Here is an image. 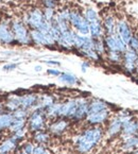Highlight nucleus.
Returning a JSON list of instances; mask_svg holds the SVG:
<instances>
[{
    "label": "nucleus",
    "instance_id": "nucleus-16",
    "mask_svg": "<svg viewBox=\"0 0 138 154\" xmlns=\"http://www.w3.org/2000/svg\"><path fill=\"white\" fill-rule=\"evenodd\" d=\"M14 43H16V41L11 29V23H5V21L0 23V44L12 45Z\"/></svg>",
    "mask_w": 138,
    "mask_h": 154
},
{
    "label": "nucleus",
    "instance_id": "nucleus-41",
    "mask_svg": "<svg viewBox=\"0 0 138 154\" xmlns=\"http://www.w3.org/2000/svg\"><path fill=\"white\" fill-rule=\"evenodd\" d=\"M89 67V63L88 62H83L82 63V65H81V68H82V71L83 72H85L86 70H87V68Z\"/></svg>",
    "mask_w": 138,
    "mask_h": 154
},
{
    "label": "nucleus",
    "instance_id": "nucleus-14",
    "mask_svg": "<svg viewBox=\"0 0 138 154\" xmlns=\"http://www.w3.org/2000/svg\"><path fill=\"white\" fill-rule=\"evenodd\" d=\"M78 107V97L69 98L62 102V109H61V118H65L70 120L75 116V113Z\"/></svg>",
    "mask_w": 138,
    "mask_h": 154
},
{
    "label": "nucleus",
    "instance_id": "nucleus-6",
    "mask_svg": "<svg viewBox=\"0 0 138 154\" xmlns=\"http://www.w3.org/2000/svg\"><path fill=\"white\" fill-rule=\"evenodd\" d=\"M113 113L114 112L111 107V109H103V111L97 112V113L89 114L86 117L85 122L87 125H101V127H103L109 120V118L113 115Z\"/></svg>",
    "mask_w": 138,
    "mask_h": 154
},
{
    "label": "nucleus",
    "instance_id": "nucleus-3",
    "mask_svg": "<svg viewBox=\"0 0 138 154\" xmlns=\"http://www.w3.org/2000/svg\"><path fill=\"white\" fill-rule=\"evenodd\" d=\"M49 119L47 117L45 109H35L30 112V115L28 117L27 128L30 133H34L41 130H46L49 123Z\"/></svg>",
    "mask_w": 138,
    "mask_h": 154
},
{
    "label": "nucleus",
    "instance_id": "nucleus-36",
    "mask_svg": "<svg viewBox=\"0 0 138 154\" xmlns=\"http://www.w3.org/2000/svg\"><path fill=\"white\" fill-rule=\"evenodd\" d=\"M127 47L132 50H135L136 52L138 51V35L137 34H134L132 38L130 39V42L127 43Z\"/></svg>",
    "mask_w": 138,
    "mask_h": 154
},
{
    "label": "nucleus",
    "instance_id": "nucleus-4",
    "mask_svg": "<svg viewBox=\"0 0 138 154\" xmlns=\"http://www.w3.org/2000/svg\"><path fill=\"white\" fill-rule=\"evenodd\" d=\"M11 29L15 36L16 43L20 45H30L32 44L31 34L28 26L20 19H14L11 21Z\"/></svg>",
    "mask_w": 138,
    "mask_h": 154
},
{
    "label": "nucleus",
    "instance_id": "nucleus-19",
    "mask_svg": "<svg viewBox=\"0 0 138 154\" xmlns=\"http://www.w3.org/2000/svg\"><path fill=\"white\" fill-rule=\"evenodd\" d=\"M116 25H117V19L115 16L112 14H105L102 18V26L104 29L105 35H112L116 34Z\"/></svg>",
    "mask_w": 138,
    "mask_h": 154
},
{
    "label": "nucleus",
    "instance_id": "nucleus-23",
    "mask_svg": "<svg viewBox=\"0 0 138 154\" xmlns=\"http://www.w3.org/2000/svg\"><path fill=\"white\" fill-rule=\"evenodd\" d=\"M89 36L95 39L103 38L105 36L104 29L102 26V19L89 23Z\"/></svg>",
    "mask_w": 138,
    "mask_h": 154
},
{
    "label": "nucleus",
    "instance_id": "nucleus-27",
    "mask_svg": "<svg viewBox=\"0 0 138 154\" xmlns=\"http://www.w3.org/2000/svg\"><path fill=\"white\" fill-rule=\"evenodd\" d=\"M59 80L63 83L67 84V85H71V86L79 83V80L75 75H71V73L68 72H62L61 75L59 77Z\"/></svg>",
    "mask_w": 138,
    "mask_h": 154
},
{
    "label": "nucleus",
    "instance_id": "nucleus-17",
    "mask_svg": "<svg viewBox=\"0 0 138 154\" xmlns=\"http://www.w3.org/2000/svg\"><path fill=\"white\" fill-rule=\"evenodd\" d=\"M39 95L35 93H28L20 95V102H21V107L28 111H33L36 109L37 104H38Z\"/></svg>",
    "mask_w": 138,
    "mask_h": 154
},
{
    "label": "nucleus",
    "instance_id": "nucleus-2",
    "mask_svg": "<svg viewBox=\"0 0 138 154\" xmlns=\"http://www.w3.org/2000/svg\"><path fill=\"white\" fill-rule=\"evenodd\" d=\"M136 114L130 109H120L113 113L105 127V137L107 139H116L122 133L123 125L130 121Z\"/></svg>",
    "mask_w": 138,
    "mask_h": 154
},
{
    "label": "nucleus",
    "instance_id": "nucleus-47",
    "mask_svg": "<svg viewBox=\"0 0 138 154\" xmlns=\"http://www.w3.org/2000/svg\"><path fill=\"white\" fill-rule=\"evenodd\" d=\"M137 35H138V34H137Z\"/></svg>",
    "mask_w": 138,
    "mask_h": 154
},
{
    "label": "nucleus",
    "instance_id": "nucleus-37",
    "mask_svg": "<svg viewBox=\"0 0 138 154\" xmlns=\"http://www.w3.org/2000/svg\"><path fill=\"white\" fill-rule=\"evenodd\" d=\"M33 154H52V153H51V151H50L46 146L36 145L35 146V149H34Z\"/></svg>",
    "mask_w": 138,
    "mask_h": 154
},
{
    "label": "nucleus",
    "instance_id": "nucleus-39",
    "mask_svg": "<svg viewBox=\"0 0 138 154\" xmlns=\"http://www.w3.org/2000/svg\"><path fill=\"white\" fill-rule=\"evenodd\" d=\"M47 73L50 75H53V77H60L62 72L59 70V69H48Z\"/></svg>",
    "mask_w": 138,
    "mask_h": 154
},
{
    "label": "nucleus",
    "instance_id": "nucleus-31",
    "mask_svg": "<svg viewBox=\"0 0 138 154\" xmlns=\"http://www.w3.org/2000/svg\"><path fill=\"white\" fill-rule=\"evenodd\" d=\"M27 123H28V119H15L14 118L13 122H12L11 127L9 129L10 133H14V132L21 130L23 128H27Z\"/></svg>",
    "mask_w": 138,
    "mask_h": 154
},
{
    "label": "nucleus",
    "instance_id": "nucleus-42",
    "mask_svg": "<svg viewBox=\"0 0 138 154\" xmlns=\"http://www.w3.org/2000/svg\"><path fill=\"white\" fill-rule=\"evenodd\" d=\"M46 64H49V65H53V66H60V62L57 61H45Z\"/></svg>",
    "mask_w": 138,
    "mask_h": 154
},
{
    "label": "nucleus",
    "instance_id": "nucleus-12",
    "mask_svg": "<svg viewBox=\"0 0 138 154\" xmlns=\"http://www.w3.org/2000/svg\"><path fill=\"white\" fill-rule=\"evenodd\" d=\"M88 107H89V99L86 97H78V107L72 117V122H81L85 120L88 116Z\"/></svg>",
    "mask_w": 138,
    "mask_h": 154
},
{
    "label": "nucleus",
    "instance_id": "nucleus-45",
    "mask_svg": "<svg viewBox=\"0 0 138 154\" xmlns=\"http://www.w3.org/2000/svg\"><path fill=\"white\" fill-rule=\"evenodd\" d=\"M136 73L138 75V59H137V65H136Z\"/></svg>",
    "mask_w": 138,
    "mask_h": 154
},
{
    "label": "nucleus",
    "instance_id": "nucleus-1",
    "mask_svg": "<svg viewBox=\"0 0 138 154\" xmlns=\"http://www.w3.org/2000/svg\"><path fill=\"white\" fill-rule=\"evenodd\" d=\"M105 137L101 125H88L73 138V146L79 154H91Z\"/></svg>",
    "mask_w": 138,
    "mask_h": 154
},
{
    "label": "nucleus",
    "instance_id": "nucleus-10",
    "mask_svg": "<svg viewBox=\"0 0 138 154\" xmlns=\"http://www.w3.org/2000/svg\"><path fill=\"white\" fill-rule=\"evenodd\" d=\"M137 59H138V53L135 50L127 49L124 53H123V59H122V67L124 71L129 75H134L136 73V65H137Z\"/></svg>",
    "mask_w": 138,
    "mask_h": 154
},
{
    "label": "nucleus",
    "instance_id": "nucleus-9",
    "mask_svg": "<svg viewBox=\"0 0 138 154\" xmlns=\"http://www.w3.org/2000/svg\"><path fill=\"white\" fill-rule=\"evenodd\" d=\"M69 127H70V120L65 119V118H57V119L51 120L48 123L47 131L51 135L60 137L68 131Z\"/></svg>",
    "mask_w": 138,
    "mask_h": 154
},
{
    "label": "nucleus",
    "instance_id": "nucleus-32",
    "mask_svg": "<svg viewBox=\"0 0 138 154\" xmlns=\"http://www.w3.org/2000/svg\"><path fill=\"white\" fill-rule=\"evenodd\" d=\"M80 52L86 57V59H88L89 61H94V62H99L101 57L96 52L94 49H88V50H81Z\"/></svg>",
    "mask_w": 138,
    "mask_h": 154
},
{
    "label": "nucleus",
    "instance_id": "nucleus-28",
    "mask_svg": "<svg viewBox=\"0 0 138 154\" xmlns=\"http://www.w3.org/2000/svg\"><path fill=\"white\" fill-rule=\"evenodd\" d=\"M84 16H85L86 20L88 21V23H95L97 20H100V16L98 14V12L96 11L95 9L93 8H87V9L84 11Z\"/></svg>",
    "mask_w": 138,
    "mask_h": 154
},
{
    "label": "nucleus",
    "instance_id": "nucleus-24",
    "mask_svg": "<svg viewBox=\"0 0 138 154\" xmlns=\"http://www.w3.org/2000/svg\"><path fill=\"white\" fill-rule=\"evenodd\" d=\"M57 98L54 97L51 94H43V95H39V100H38V104H37L36 109H49L52 104H54L57 102Z\"/></svg>",
    "mask_w": 138,
    "mask_h": 154
},
{
    "label": "nucleus",
    "instance_id": "nucleus-8",
    "mask_svg": "<svg viewBox=\"0 0 138 154\" xmlns=\"http://www.w3.org/2000/svg\"><path fill=\"white\" fill-rule=\"evenodd\" d=\"M103 41L106 47V51H118V52L124 53L129 49L127 44H125L117 34L105 35L103 37Z\"/></svg>",
    "mask_w": 138,
    "mask_h": 154
},
{
    "label": "nucleus",
    "instance_id": "nucleus-40",
    "mask_svg": "<svg viewBox=\"0 0 138 154\" xmlns=\"http://www.w3.org/2000/svg\"><path fill=\"white\" fill-rule=\"evenodd\" d=\"M16 67H17V64H8V65L3 66V70H5V71L14 70Z\"/></svg>",
    "mask_w": 138,
    "mask_h": 154
},
{
    "label": "nucleus",
    "instance_id": "nucleus-34",
    "mask_svg": "<svg viewBox=\"0 0 138 154\" xmlns=\"http://www.w3.org/2000/svg\"><path fill=\"white\" fill-rule=\"evenodd\" d=\"M12 114H13V117L15 118V119H28V117H29V115H30V111L20 107V109H16L15 112H13Z\"/></svg>",
    "mask_w": 138,
    "mask_h": 154
},
{
    "label": "nucleus",
    "instance_id": "nucleus-13",
    "mask_svg": "<svg viewBox=\"0 0 138 154\" xmlns=\"http://www.w3.org/2000/svg\"><path fill=\"white\" fill-rule=\"evenodd\" d=\"M20 145L21 143L10 134L7 138L0 141V154H14L20 150Z\"/></svg>",
    "mask_w": 138,
    "mask_h": 154
},
{
    "label": "nucleus",
    "instance_id": "nucleus-22",
    "mask_svg": "<svg viewBox=\"0 0 138 154\" xmlns=\"http://www.w3.org/2000/svg\"><path fill=\"white\" fill-rule=\"evenodd\" d=\"M3 103H5V112L13 113L16 109H18L21 107L20 95H11L10 97H8V99Z\"/></svg>",
    "mask_w": 138,
    "mask_h": 154
},
{
    "label": "nucleus",
    "instance_id": "nucleus-7",
    "mask_svg": "<svg viewBox=\"0 0 138 154\" xmlns=\"http://www.w3.org/2000/svg\"><path fill=\"white\" fill-rule=\"evenodd\" d=\"M32 44L37 46H46V47H53L57 45V42L50 34V32H41L39 30H30Z\"/></svg>",
    "mask_w": 138,
    "mask_h": 154
},
{
    "label": "nucleus",
    "instance_id": "nucleus-20",
    "mask_svg": "<svg viewBox=\"0 0 138 154\" xmlns=\"http://www.w3.org/2000/svg\"><path fill=\"white\" fill-rule=\"evenodd\" d=\"M111 105L109 103H107L106 101L101 99H98V98H91L89 99V107H88V115L89 114L97 113V112L103 111V109H111Z\"/></svg>",
    "mask_w": 138,
    "mask_h": 154
},
{
    "label": "nucleus",
    "instance_id": "nucleus-21",
    "mask_svg": "<svg viewBox=\"0 0 138 154\" xmlns=\"http://www.w3.org/2000/svg\"><path fill=\"white\" fill-rule=\"evenodd\" d=\"M32 134V140L35 145H43L47 146L50 143L51 139V134L46 130H41V131H36Z\"/></svg>",
    "mask_w": 138,
    "mask_h": 154
},
{
    "label": "nucleus",
    "instance_id": "nucleus-44",
    "mask_svg": "<svg viewBox=\"0 0 138 154\" xmlns=\"http://www.w3.org/2000/svg\"><path fill=\"white\" fill-rule=\"evenodd\" d=\"M127 154H138V149L136 150V151H134V152H131V153H127Z\"/></svg>",
    "mask_w": 138,
    "mask_h": 154
},
{
    "label": "nucleus",
    "instance_id": "nucleus-29",
    "mask_svg": "<svg viewBox=\"0 0 138 154\" xmlns=\"http://www.w3.org/2000/svg\"><path fill=\"white\" fill-rule=\"evenodd\" d=\"M106 59L113 64H122L123 53L118 51H106Z\"/></svg>",
    "mask_w": 138,
    "mask_h": 154
},
{
    "label": "nucleus",
    "instance_id": "nucleus-25",
    "mask_svg": "<svg viewBox=\"0 0 138 154\" xmlns=\"http://www.w3.org/2000/svg\"><path fill=\"white\" fill-rule=\"evenodd\" d=\"M62 102L63 101H57L54 104H52L49 109H46V114L50 121L61 118V109H62Z\"/></svg>",
    "mask_w": 138,
    "mask_h": 154
},
{
    "label": "nucleus",
    "instance_id": "nucleus-46",
    "mask_svg": "<svg viewBox=\"0 0 138 154\" xmlns=\"http://www.w3.org/2000/svg\"><path fill=\"white\" fill-rule=\"evenodd\" d=\"M137 136H138V134H137Z\"/></svg>",
    "mask_w": 138,
    "mask_h": 154
},
{
    "label": "nucleus",
    "instance_id": "nucleus-43",
    "mask_svg": "<svg viewBox=\"0 0 138 154\" xmlns=\"http://www.w3.org/2000/svg\"><path fill=\"white\" fill-rule=\"evenodd\" d=\"M41 66H36V67H35V70L36 71H41Z\"/></svg>",
    "mask_w": 138,
    "mask_h": 154
},
{
    "label": "nucleus",
    "instance_id": "nucleus-5",
    "mask_svg": "<svg viewBox=\"0 0 138 154\" xmlns=\"http://www.w3.org/2000/svg\"><path fill=\"white\" fill-rule=\"evenodd\" d=\"M70 26L80 35H89V23L86 20L85 16L79 10H70L69 17Z\"/></svg>",
    "mask_w": 138,
    "mask_h": 154
},
{
    "label": "nucleus",
    "instance_id": "nucleus-18",
    "mask_svg": "<svg viewBox=\"0 0 138 154\" xmlns=\"http://www.w3.org/2000/svg\"><path fill=\"white\" fill-rule=\"evenodd\" d=\"M119 149L124 154L136 151L138 149V136H131L129 138L120 140Z\"/></svg>",
    "mask_w": 138,
    "mask_h": 154
},
{
    "label": "nucleus",
    "instance_id": "nucleus-11",
    "mask_svg": "<svg viewBox=\"0 0 138 154\" xmlns=\"http://www.w3.org/2000/svg\"><path fill=\"white\" fill-rule=\"evenodd\" d=\"M116 34L122 39L125 44L130 42L132 36L134 35L133 29H132L130 23L125 18H118L117 25H116Z\"/></svg>",
    "mask_w": 138,
    "mask_h": 154
},
{
    "label": "nucleus",
    "instance_id": "nucleus-33",
    "mask_svg": "<svg viewBox=\"0 0 138 154\" xmlns=\"http://www.w3.org/2000/svg\"><path fill=\"white\" fill-rule=\"evenodd\" d=\"M35 143L33 141H25V143H21L20 150L26 154H33L34 149H35Z\"/></svg>",
    "mask_w": 138,
    "mask_h": 154
},
{
    "label": "nucleus",
    "instance_id": "nucleus-38",
    "mask_svg": "<svg viewBox=\"0 0 138 154\" xmlns=\"http://www.w3.org/2000/svg\"><path fill=\"white\" fill-rule=\"evenodd\" d=\"M43 3L45 5V8L55 9L57 5V0H43Z\"/></svg>",
    "mask_w": 138,
    "mask_h": 154
},
{
    "label": "nucleus",
    "instance_id": "nucleus-35",
    "mask_svg": "<svg viewBox=\"0 0 138 154\" xmlns=\"http://www.w3.org/2000/svg\"><path fill=\"white\" fill-rule=\"evenodd\" d=\"M43 13H44V16H45V19L49 23L54 19L55 15H57V11L55 9H50V8H45L43 10Z\"/></svg>",
    "mask_w": 138,
    "mask_h": 154
},
{
    "label": "nucleus",
    "instance_id": "nucleus-26",
    "mask_svg": "<svg viewBox=\"0 0 138 154\" xmlns=\"http://www.w3.org/2000/svg\"><path fill=\"white\" fill-rule=\"evenodd\" d=\"M13 120H14V117L12 113L3 112V113L0 114V133L2 131H5V130L9 131Z\"/></svg>",
    "mask_w": 138,
    "mask_h": 154
},
{
    "label": "nucleus",
    "instance_id": "nucleus-15",
    "mask_svg": "<svg viewBox=\"0 0 138 154\" xmlns=\"http://www.w3.org/2000/svg\"><path fill=\"white\" fill-rule=\"evenodd\" d=\"M138 134V116L135 115L131 120L127 121L124 125H123L122 133L120 134L118 138L120 140L125 138H129L131 136H137Z\"/></svg>",
    "mask_w": 138,
    "mask_h": 154
},
{
    "label": "nucleus",
    "instance_id": "nucleus-30",
    "mask_svg": "<svg viewBox=\"0 0 138 154\" xmlns=\"http://www.w3.org/2000/svg\"><path fill=\"white\" fill-rule=\"evenodd\" d=\"M94 50H95L100 57L106 54V47H105L103 38H98V39L94 38Z\"/></svg>",
    "mask_w": 138,
    "mask_h": 154
}]
</instances>
